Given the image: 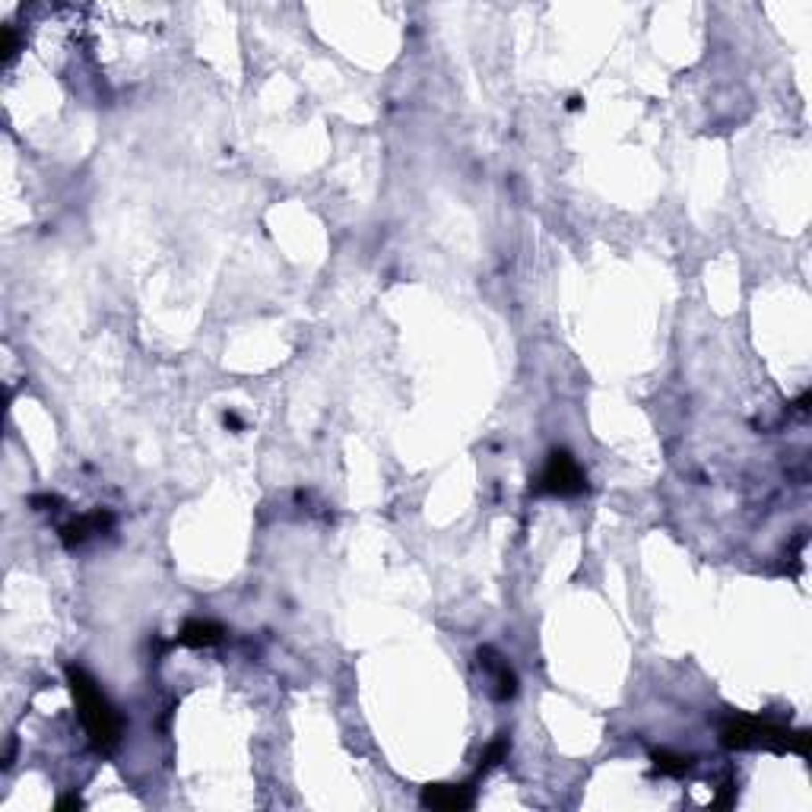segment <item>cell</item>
I'll return each instance as SVG.
<instances>
[{"label":"cell","mask_w":812,"mask_h":812,"mask_svg":"<svg viewBox=\"0 0 812 812\" xmlns=\"http://www.w3.org/2000/svg\"><path fill=\"white\" fill-rule=\"evenodd\" d=\"M67 679H70V692L77 699L79 717H83V727L89 733V740H93V746L102 749V752L114 749L118 740H121V717L112 708V701L102 695L99 683L83 667H70Z\"/></svg>","instance_id":"6da1fadb"},{"label":"cell","mask_w":812,"mask_h":812,"mask_svg":"<svg viewBox=\"0 0 812 812\" xmlns=\"http://www.w3.org/2000/svg\"><path fill=\"white\" fill-rule=\"evenodd\" d=\"M720 740L730 749L765 746V749H775V752H787L791 749V752H800V756H806V749H809V733H791V730L758 717H733L727 727L720 730Z\"/></svg>","instance_id":"7a4b0ae2"},{"label":"cell","mask_w":812,"mask_h":812,"mask_svg":"<svg viewBox=\"0 0 812 812\" xmlns=\"http://www.w3.org/2000/svg\"><path fill=\"white\" fill-rule=\"evenodd\" d=\"M540 489L552 492V495H577V492H584V470L577 467L568 451H552L540 476Z\"/></svg>","instance_id":"3957f363"},{"label":"cell","mask_w":812,"mask_h":812,"mask_svg":"<svg viewBox=\"0 0 812 812\" xmlns=\"http://www.w3.org/2000/svg\"><path fill=\"white\" fill-rule=\"evenodd\" d=\"M422 803L432 806V809L457 812V809H470V806H473V793H470V787L432 784V787H426V791H422Z\"/></svg>","instance_id":"277c9868"},{"label":"cell","mask_w":812,"mask_h":812,"mask_svg":"<svg viewBox=\"0 0 812 812\" xmlns=\"http://www.w3.org/2000/svg\"><path fill=\"white\" fill-rule=\"evenodd\" d=\"M479 660H483V667L492 673V685H495V699H501V701L511 699L514 692H518V679H514L511 667H508V663L501 660V657L492 654L489 648L479 650Z\"/></svg>","instance_id":"5b68a950"},{"label":"cell","mask_w":812,"mask_h":812,"mask_svg":"<svg viewBox=\"0 0 812 812\" xmlns=\"http://www.w3.org/2000/svg\"><path fill=\"white\" fill-rule=\"evenodd\" d=\"M222 626H216V622H187L185 628H181L178 642L181 644H191V648H210V644H220L222 642Z\"/></svg>","instance_id":"8992f818"},{"label":"cell","mask_w":812,"mask_h":812,"mask_svg":"<svg viewBox=\"0 0 812 812\" xmlns=\"http://www.w3.org/2000/svg\"><path fill=\"white\" fill-rule=\"evenodd\" d=\"M108 524H112V514H102V511L89 514V518H79V520H73V524H67V527H64V543H67V546H73V543H83L86 536L102 534Z\"/></svg>","instance_id":"52a82bcc"},{"label":"cell","mask_w":812,"mask_h":812,"mask_svg":"<svg viewBox=\"0 0 812 812\" xmlns=\"http://www.w3.org/2000/svg\"><path fill=\"white\" fill-rule=\"evenodd\" d=\"M654 768L660 771V775H685V771L692 768V758L689 756H673V752H654Z\"/></svg>","instance_id":"ba28073f"},{"label":"cell","mask_w":812,"mask_h":812,"mask_svg":"<svg viewBox=\"0 0 812 812\" xmlns=\"http://www.w3.org/2000/svg\"><path fill=\"white\" fill-rule=\"evenodd\" d=\"M505 756H508V740H505V736H499V740H495L489 749H485V756H483V765H479V771H489L492 765H499Z\"/></svg>","instance_id":"9c48e42d"},{"label":"cell","mask_w":812,"mask_h":812,"mask_svg":"<svg viewBox=\"0 0 812 812\" xmlns=\"http://www.w3.org/2000/svg\"><path fill=\"white\" fill-rule=\"evenodd\" d=\"M79 806H83V800L79 797H64L61 803H57V809H79Z\"/></svg>","instance_id":"30bf717a"}]
</instances>
